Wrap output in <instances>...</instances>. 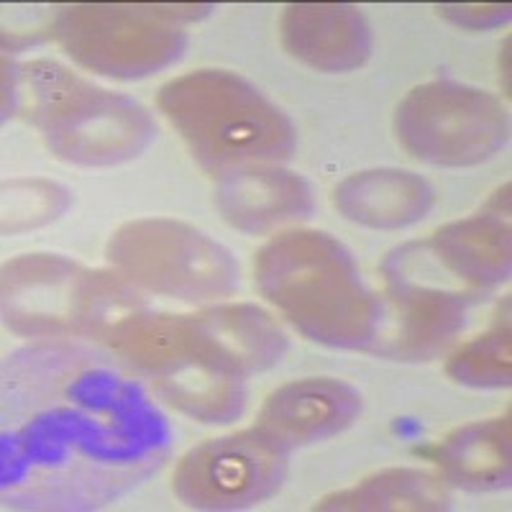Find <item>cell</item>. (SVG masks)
Listing matches in <instances>:
<instances>
[{
	"label": "cell",
	"instance_id": "1",
	"mask_svg": "<svg viewBox=\"0 0 512 512\" xmlns=\"http://www.w3.org/2000/svg\"><path fill=\"white\" fill-rule=\"evenodd\" d=\"M8 374L3 497L93 507L159 466L169 428L136 382L80 349L24 354Z\"/></svg>",
	"mask_w": 512,
	"mask_h": 512
},
{
	"label": "cell",
	"instance_id": "2",
	"mask_svg": "<svg viewBox=\"0 0 512 512\" xmlns=\"http://www.w3.org/2000/svg\"><path fill=\"white\" fill-rule=\"evenodd\" d=\"M103 341L190 418L228 423L244 410L251 369L228 341L218 308L195 315L136 313Z\"/></svg>",
	"mask_w": 512,
	"mask_h": 512
},
{
	"label": "cell",
	"instance_id": "3",
	"mask_svg": "<svg viewBox=\"0 0 512 512\" xmlns=\"http://www.w3.org/2000/svg\"><path fill=\"white\" fill-rule=\"evenodd\" d=\"M256 285L292 326L341 349H369L377 297L369 295L349 251L328 233L292 231L256 256Z\"/></svg>",
	"mask_w": 512,
	"mask_h": 512
},
{
	"label": "cell",
	"instance_id": "4",
	"mask_svg": "<svg viewBox=\"0 0 512 512\" xmlns=\"http://www.w3.org/2000/svg\"><path fill=\"white\" fill-rule=\"evenodd\" d=\"M6 116L41 131L59 159L103 167L136 157L154 136L149 113L131 98L93 88L49 59L6 62Z\"/></svg>",
	"mask_w": 512,
	"mask_h": 512
},
{
	"label": "cell",
	"instance_id": "5",
	"mask_svg": "<svg viewBox=\"0 0 512 512\" xmlns=\"http://www.w3.org/2000/svg\"><path fill=\"white\" fill-rule=\"evenodd\" d=\"M157 103L218 177L280 162L295 149V131L280 108L231 72L198 70L169 80Z\"/></svg>",
	"mask_w": 512,
	"mask_h": 512
},
{
	"label": "cell",
	"instance_id": "6",
	"mask_svg": "<svg viewBox=\"0 0 512 512\" xmlns=\"http://www.w3.org/2000/svg\"><path fill=\"white\" fill-rule=\"evenodd\" d=\"M141 308L121 274L88 272L64 256H21L3 272L6 323L24 336L103 338Z\"/></svg>",
	"mask_w": 512,
	"mask_h": 512
},
{
	"label": "cell",
	"instance_id": "7",
	"mask_svg": "<svg viewBox=\"0 0 512 512\" xmlns=\"http://www.w3.org/2000/svg\"><path fill=\"white\" fill-rule=\"evenodd\" d=\"M108 259L128 285L180 300L223 297L239 285L231 251L169 218H141L118 228Z\"/></svg>",
	"mask_w": 512,
	"mask_h": 512
},
{
	"label": "cell",
	"instance_id": "8",
	"mask_svg": "<svg viewBox=\"0 0 512 512\" xmlns=\"http://www.w3.org/2000/svg\"><path fill=\"white\" fill-rule=\"evenodd\" d=\"M387 292L377 297V333L369 349L392 359L420 361L436 356L461 331L474 290H451L433 282L438 264L428 244H408L382 264Z\"/></svg>",
	"mask_w": 512,
	"mask_h": 512
},
{
	"label": "cell",
	"instance_id": "9",
	"mask_svg": "<svg viewBox=\"0 0 512 512\" xmlns=\"http://www.w3.org/2000/svg\"><path fill=\"white\" fill-rule=\"evenodd\" d=\"M400 144L436 167H472L505 146L507 111L495 95L451 80L425 82L397 105Z\"/></svg>",
	"mask_w": 512,
	"mask_h": 512
},
{
	"label": "cell",
	"instance_id": "10",
	"mask_svg": "<svg viewBox=\"0 0 512 512\" xmlns=\"http://www.w3.org/2000/svg\"><path fill=\"white\" fill-rule=\"evenodd\" d=\"M157 8L67 6L54 36L88 70L111 77H144L167 67L185 49V34L164 24Z\"/></svg>",
	"mask_w": 512,
	"mask_h": 512
},
{
	"label": "cell",
	"instance_id": "11",
	"mask_svg": "<svg viewBox=\"0 0 512 512\" xmlns=\"http://www.w3.org/2000/svg\"><path fill=\"white\" fill-rule=\"evenodd\" d=\"M287 448L259 428L210 438L190 448L175 469V495L195 510H244L282 487Z\"/></svg>",
	"mask_w": 512,
	"mask_h": 512
},
{
	"label": "cell",
	"instance_id": "12",
	"mask_svg": "<svg viewBox=\"0 0 512 512\" xmlns=\"http://www.w3.org/2000/svg\"><path fill=\"white\" fill-rule=\"evenodd\" d=\"M361 413V395L331 377H308L282 384L264 400L256 428L285 446H308L346 431Z\"/></svg>",
	"mask_w": 512,
	"mask_h": 512
},
{
	"label": "cell",
	"instance_id": "13",
	"mask_svg": "<svg viewBox=\"0 0 512 512\" xmlns=\"http://www.w3.org/2000/svg\"><path fill=\"white\" fill-rule=\"evenodd\" d=\"M282 44L292 57L323 72H346L367 62L372 34L354 6L297 3L280 21Z\"/></svg>",
	"mask_w": 512,
	"mask_h": 512
},
{
	"label": "cell",
	"instance_id": "14",
	"mask_svg": "<svg viewBox=\"0 0 512 512\" xmlns=\"http://www.w3.org/2000/svg\"><path fill=\"white\" fill-rule=\"evenodd\" d=\"M216 205L233 228L264 233L313 213V192L303 177L272 167H251L221 177Z\"/></svg>",
	"mask_w": 512,
	"mask_h": 512
},
{
	"label": "cell",
	"instance_id": "15",
	"mask_svg": "<svg viewBox=\"0 0 512 512\" xmlns=\"http://www.w3.org/2000/svg\"><path fill=\"white\" fill-rule=\"evenodd\" d=\"M333 203L349 221L369 228H405L418 223L436 203L423 177L405 169H369L346 177Z\"/></svg>",
	"mask_w": 512,
	"mask_h": 512
},
{
	"label": "cell",
	"instance_id": "16",
	"mask_svg": "<svg viewBox=\"0 0 512 512\" xmlns=\"http://www.w3.org/2000/svg\"><path fill=\"white\" fill-rule=\"evenodd\" d=\"M433 259L469 290H487L510 274V226L502 213H479L433 233L425 241Z\"/></svg>",
	"mask_w": 512,
	"mask_h": 512
},
{
	"label": "cell",
	"instance_id": "17",
	"mask_svg": "<svg viewBox=\"0 0 512 512\" xmlns=\"http://www.w3.org/2000/svg\"><path fill=\"white\" fill-rule=\"evenodd\" d=\"M441 477L474 492L510 484V413L461 425L431 451Z\"/></svg>",
	"mask_w": 512,
	"mask_h": 512
},
{
	"label": "cell",
	"instance_id": "18",
	"mask_svg": "<svg viewBox=\"0 0 512 512\" xmlns=\"http://www.w3.org/2000/svg\"><path fill=\"white\" fill-rule=\"evenodd\" d=\"M451 505L446 479L423 469H387L315 505L320 512L446 510Z\"/></svg>",
	"mask_w": 512,
	"mask_h": 512
},
{
	"label": "cell",
	"instance_id": "19",
	"mask_svg": "<svg viewBox=\"0 0 512 512\" xmlns=\"http://www.w3.org/2000/svg\"><path fill=\"white\" fill-rule=\"evenodd\" d=\"M510 308V305H507ZM500 315L484 336L474 338L448 361L446 372L469 387H507L510 384V315Z\"/></svg>",
	"mask_w": 512,
	"mask_h": 512
},
{
	"label": "cell",
	"instance_id": "20",
	"mask_svg": "<svg viewBox=\"0 0 512 512\" xmlns=\"http://www.w3.org/2000/svg\"><path fill=\"white\" fill-rule=\"evenodd\" d=\"M70 205V192L57 182L16 180L3 187V233H18L26 228L54 221Z\"/></svg>",
	"mask_w": 512,
	"mask_h": 512
},
{
	"label": "cell",
	"instance_id": "21",
	"mask_svg": "<svg viewBox=\"0 0 512 512\" xmlns=\"http://www.w3.org/2000/svg\"><path fill=\"white\" fill-rule=\"evenodd\" d=\"M438 11L469 29H489L510 18V6H441Z\"/></svg>",
	"mask_w": 512,
	"mask_h": 512
}]
</instances>
